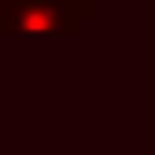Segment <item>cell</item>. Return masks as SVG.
<instances>
[{
  "label": "cell",
  "instance_id": "obj_3",
  "mask_svg": "<svg viewBox=\"0 0 155 155\" xmlns=\"http://www.w3.org/2000/svg\"><path fill=\"white\" fill-rule=\"evenodd\" d=\"M104 4H107V0H104ZM111 4H122V0H111Z\"/></svg>",
  "mask_w": 155,
  "mask_h": 155
},
{
  "label": "cell",
  "instance_id": "obj_1",
  "mask_svg": "<svg viewBox=\"0 0 155 155\" xmlns=\"http://www.w3.org/2000/svg\"><path fill=\"white\" fill-rule=\"evenodd\" d=\"M0 33L74 37V33H81V18H78L63 0H8L4 30H0Z\"/></svg>",
  "mask_w": 155,
  "mask_h": 155
},
{
  "label": "cell",
  "instance_id": "obj_2",
  "mask_svg": "<svg viewBox=\"0 0 155 155\" xmlns=\"http://www.w3.org/2000/svg\"><path fill=\"white\" fill-rule=\"evenodd\" d=\"M4 11H8V0H0V30H4Z\"/></svg>",
  "mask_w": 155,
  "mask_h": 155
}]
</instances>
